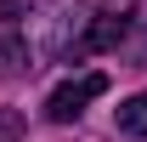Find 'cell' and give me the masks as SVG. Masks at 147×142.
<instances>
[{"instance_id":"4","label":"cell","mask_w":147,"mask_h":142,"mask_svg":"<svg viewBox=\"0 0 147 142\" xmlns=\"http://www.w3.org/2000/svg\"><path fill=\"white\" fill-rule=\"evenodd\" d=\"M28 68H40L34 51H28V40H0V80H17Z\"/></svg>"},{"instance_id":"6","label":"cell","mask_w":147,"mask_h":142,"mask_svg":"<svg viewBox=\"0 0 147 142\" xmlns=\"http://www.w3.org/2000/svg\"><path fill=\"white\" fill-rule=\"evenodd\" d=\"M119 57H125V68H147V17L130 23V34H125V46H119Z\"/></svg>"},{"instance_id":"3","label":"cell","mask_w":147,"mask_h":142,"mask_svg":"<svg viewBox=\"0 0 147 142\" xmlns=\"http://www.w3.org/2000/svg\"><path fill=\"white\" fill-rule=\"evenodd\" d=\"M125 34H130V17H119V12H102V17H91V51H119L125 46Z\"/></svg>"},{"instance_id":"2","label":"cell","mask_w":147,"mask_h":142,"mask_svg":"<svg viewBox=\"0 0 147 142\" xmlns=\"http://www.w3.org/2000/svg\"><path fill=\"white\" fill-rule=\"evenodd\" d=\"M102 91H108V74H96V68L79 74V80H62V85L45 97V119H51V125H74L79 114H85V102L102 97Z\"/></svg>"},{"instance_id":"1","label":"cell","mask_w":147,"mask_h":142,"mask_svg":"<svg viewBox=\"0 0 147 142\" xmlns=\"http://www.w3.org/2000/svg\"><path fill=\"white\" fill-rule=\"evenodd\" d=\"M23 40L34 63H74L91 46V0H34L28 6V23H23Z\"/></svg>"},{"instance_id":"5","label":"cell","mask_w":147,"mask_h":142,"mask_svg":"<svg viewBox=\"0 0 147 142\" xmlns=\"http://www.w3.org/2000/svg\"><path fill=\"white\" fill-rule=\"evenodd\" d=\"M113 125H119L125 137H147V91L125 97V102H119V114H113Z\"/></svg>"},{"instance_id":"7","label":"cell","mask_w":147,"mask_h":142,"mask_svg":"<svg viewBox=\"0 0 147 142\" xmlns=\"http://www.w3.org/2000/svg\"><path fill=\"white\" fill-rule=\"evenodd\" d=\"M17 137H23V119L6 108V114H0V142H17Z\"/></svg>"}]
</instances>
